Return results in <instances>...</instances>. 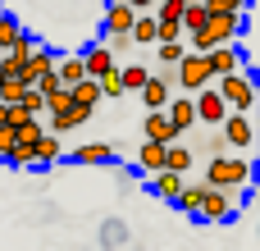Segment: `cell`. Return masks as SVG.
Segmentation results:
<instances>
[{"label": "cell", "instance_id": "obj_31", "mask_svg": "<svg viewBox=\"0 0 260 251\" xmlns=\"http://www.w3.org/2000/svg\"><path fill=\"white\" fill-rule=\"evenodd\" d=\"M187 55V41H160V69H178Z\"/></svg>", "mask_w": 260, "mask_h": 251}, {"label": "cell", "instance_id": "obj_42", "mask_svg": "<svg viewBox=\"0 0 260 251\" xmlns=\"http://www.w3.org/2000/svg\"><path fill=\"white\" fill-rule=\"evenodd\" d=\"M0 82H5V78H0Z\"/></svg>", "mask_w": 260, "mask_h": 251}, {"label": "cell", "instance_id": "obj_29", "mask_svg": "<svg viewBox=\"0 0 260 251\" xmlns=\"http://www.w3.org/2000/svg\"><path fill=\"white\" fill-rule=\"evenodd\" d=\"M18 37H23V23H18L9 9H0V55H5V50H9Z\"/></svg>", "mask_w": 260, "mask_h": 251}, {"label": "cell", "instance_id": "obj_33", "mask_svg": "<svg viewBox=\"0 0 260 251\" xmlns=\"http://www.w3.org/2000/svg\"><path fill=\"white\" fill-rule=\"evenodd\" d=\"M23 91H27V87H23L18 78H5V82H0V105H18Z\"/></svg>", "mask_w": 260, "mask_h": 251}, {"label": "cell", "instance_id": "obj_23", "mask_svg": "<svg viewBox=\"0 0 260 251\" xmlns=\"http://www.w3.org/2000/svg\"><path fill=\"white\" fill-rule=\"evenodd\" d=\"M201 192H206V183H201V178H187V183H183V192H178V201H174V206H178V210H183V215H192V219H197V206H201Z\"/></svg>", "mask_w": 260, "mask_h": 251}, {"label": "cell", "instance_id": "obj_4", "mask_svg": "<svg viewBox=\"0 0 260 251\" xmlns=\"http://www.w3.org/2000/svg\"><path fill=\"white\" fill-rule=\"evenodd\" d=\"M219 137H224V146H229V155H242V151H251L256 146V123H251V114H229L224 123H219Z\"/></svg>", "mask_w": 260, "mask_h": 251}, {"label": "cell", "instance_id": "obj_16", "mask_svg": "<svg viewBox=\"0 0 260 251\" xmlns=\"http://www.w3.org/2000/svg\"><path fill=\"white\" fill-rule=\"evenodd\" d=\"M114 160V146L110 142H82L73 151V165H110Z\"/></svg>", "mask_w": 260, "mask_h": 251}, {"label": "cell", "instance_id": "obj_22", "mask_svg": "<svg viewBox=\"0 0 260 251\" xmlns=\"http://www.w3.org/2000/svg\"><path fill=\"white\" fill-rule=\"evenodd\" d=\"M183 183H187V178H178V174H155V178H151V197H160V201L174 206L178 192H183Z\"/></svg>", "mask_w": 260, "mask_h": 251}, {"label": "cell", "instance_id": "obj_19", "mask_svg": "<svg viewBox=\"0 0 260 251\" xmlns=\"http://www.w3.org/2000/svg\"><path fill=\"white\" fill-rule=\"evenodd\" d=\"M69 105H73V110H82V114H91V110L101 105V87H96L91 78H87V82H78V87L69 91Z\"/></svg>", "mask_w": 260, "mask_h": 251}, {"label": "cell", "instance_id": "obj_41", "mask_svg": "<svg viewBox=\"0 0 260 251\" xmlns=\"http://www.w3.org/2000/svg\"><path fill=\"white\" fill-rule=\"evenodd\" d=\"M133 251H142V247H133Z\"/></svg>", "mask_w": 260, "mask_h": 251}, {"label": "cell", "instance_id": "obj_6", "mask_svg": "<svg viewBox=\"0 0 260 251\" xmlns=\"http://www.w3.org/2000/svg\"><path fill=\"white\" fill-rule=\"evenodd\" d=\"M46 137V128H41V119H32V123H23L18 133H14V155H9V165L14 169H23V165H32V151H37V142Z\"/></svg>", "mask_w": 260, "mask_h": 251}, {"label": "cell", "instance_id": "obj_14", "mask_svg": "<svg viewBox=\"0 0 260 251\" xmlns=\"http://www.w3.org/2000/svg\"><path fill=\"white\" fill-rule=\"evenodd\" d=\"M55 78H59V87H64V91H73L78 82H87L82 55H64V59H55Z\"/></svg>", "mask_w": 260, "mask_h": 251}, {"label": "cell", "instance_id": "obj_27", "mask_svg": "<svg viewBox=\"0 0 260 251\" xmlns=\"http://www.w3.org/2000/svg\"><path fill=\"white\" fill-rule=\"evenodd\" d=\"M101 247H105V251L128 247V229H123V219H105V224H101Z\"/></svg>", "mask_w": 260, "mask_h": 251}, {"label": "cell", "instance_id": "obj_18", "mask_svg": "<svg viewBox=\"0 0 260 251\" xmlns=\"http://www.w3.org/2000/svg\"><path fill=\"white\" fill-rule=\"evenodd\" d=\"M128 41H133V46H155V41H160V23H155V14H137Z\"/></svg>", "mask_w": 260, "mask_h": 251}, {"label": "cell", "instance_id": "obj_3", "mask_svg": "<svg viewBox=\"0 0 260 251\" xmlns=\"http://www.w3.org/2000/svg\"><path fill=\"white\" fill-rule=\"evenodd\" d=\"M197 219H201V224H233V219H238V192H215V187H206V192H201V206H197Z\"/></svg>", "mask_w": 260, "mask_h": 251}, {"label": "cell", "instance_id": "obj_30", "mask_svg": "<svg viewBox=\"0 0 260 251\" xmlns=\"http://www.w3.org/2000/svg\"><path fill=\"white\" fill-rule=\"evenodd\" d=\"M206 23H210V18H206L201 0H192V5H187V14H183V32H187V37H197V32H206Z\"/></svg>", "mask_w": 260, "mask_h": 251}, {"label": "cell", "instance_id": "obj_21", "mask_svg": "<svg viewBox=\"0 0 260 251\" xmlns=\"http://www.w3.org/2000/svg\"><path fill=\"white\" fill-rule=\"evenodd\" d=\"M137 169L142 174H165V146H155V142H142V151H137Z\"/></svg>", "mask_w": 260, "mask_h": 251}, {"label": "cell", "instance_id": "obj_26", "mask_svg": "<svg viewBox=\"0 0 260 251\" xmlns=\"http://www.w3.org/2000/svg\"><path fill=\"white\" fill-rule=\"evenodd\" d=\"M201 9H206V18H242L247 0H201Z\"/></svg>", "mask_w": 260, "mask_h": 251}, {"label": "cell", "instance_id": "obj_9", "mask_svg": "<svg viewBox=\"0 0 260 251\" xmlns=\"http://www.w3.org/2000/svg\"><path fill=\"white\" fill-rule=\"evenodd\" d=\"M160 114L169 119V128H174L178 137H192V128H197V105H192V96H183V101L169 96V105H165Z\"/></svg>", "mask_w": 260, "mask_h": 251}, {"label": "cell", "instance_id": "obj_13", "mask_svg": "<svg viewBox=\"0 0 260 251\" xmlns=\"http://www.w3.org/2000/svg\"><path fill=\"white\" fill-rule=\"evenodd\" d=\"M46 73H55V55H50L46 46H37V50L27 55V64H23V73H18V82H23V87H37Z\"/></svg>", "mask_w": 260, "mask_h": 251}, {"label": "cell", "instance_id": "obj_17", "mask_svg": "<svg viewBox=\"0 0 260 251\" xmlns=\"http://www.w3.org/2000/svg\"><path fill=\"white\" fill-rule=\"evenodd\" d=\"M187 169H192V146H187V142H174V146H165V174H178V178H187Z\"/></svg>", "mask_w": 260, "mask_h": 251}, {"label": "cell", "instance_id": "obj_2", "mask_svg": "<svg viewBox=\"0 0 260 251\" xmlns=\"http://www.w3.org/2000/svg\"><path fill=\"white\" fill-rule=\"evenodd\" d=\"M215 91H219V101L229 105V114H251L260 105V82L247 69L233 73V78H215Z\"/></svg>", "mask_w": 260, "mask_h": 251}, {"label": "cell", "instance_id": "obj_25", "mask_svg": "<svg viewBox=\"0 0 260 251\" xmlns=\"http://www.w3.org/2000/svg\"><path fill=\"white\" fill-rule=\"evenodd\" d=\"M59 155H64V142H59L55 133H46V137L37 142V151H32V165H55Z\"/></svg>", "mask_w": 260, "mask_h": 251}, {"label": "cell", "instance_id": "obj_24", "mask_svg": "<svg viewBox=\"0 0 260 251\" xmlns=\"http://www.w3.org/2000/svg\"><path fill=\"white\" fill-rule=\"evenodd\" d=\"M119 82H123V91H142L151 82V69L146 64H119Z\"/></svg>", "mask_w": 260, "mask_h": 251}, {"label": "cell", "instance_id": "obj_20", "mask_svg": "<svg viewBox=\"0 0 260 251\" xmlns=\"http://www.w3.org/2000/svg\"><path fill=\"white\" fill-rule=\"evenodd\" d=\"M137 96H142V105H146L151 114H160V110L169 105V82H160V78L151 73V82H146V87H142Z\"/></svg>", "mask_w": 260, "mask_h": 251}, {"label": "cell", "instance_id": "obj_15", "mask_svg": "<svg viewBox=\"0 0 260 251\" xmlns=\"http://www.w3.org/2000/svg\"><path fill=\"white\" fill-rule=\"evenodd\" d=\"M142 133H146V142H155V146H174V142H178V133L169 128V119H165V114H146Z\"/></svg>", "mask_w": 260, "mask_h": 251}, {"label": "cell", "instance_id": "obj_1", "mask_svg": "<svg viewBox=\"0 0 260 251\" xmlns=\"http://www.w3.org/2000/svg\"><path fill=\"white\" fill-rule=\"evenodd\" d=\"M251 178H256V165L247 155H219L201 174V183L215 187V192H242V187H251Z\"/></svg>", "mask_w": 260, "mask_h": 251}, {"label": "cell", "instance_id": "obj_11", "mask_svg": "<svg viewBox=\"0 0 260 251\" xmlns=\"http://www.w3.org/2000/svg\"><path fill=\"white\" fill-rule=\"evenodd\" d=\"M32 50H37V41H32V37H27V32H23V37H18V41H14V46H9V50H5V55H0V78H18V73H23V64H27V55H32Z\"/></svg>", "mask_w": 260, "mask_h": 251}, {"label": "cell", "instance_id": "obj_12", "mask_svg": "<svg viewBox=\"0 0 260 251\" xmlns=\"http://www.w3.org/2000/svg\"><path fill=\"white\" fill-rule=\"evenodd\" d=\"M82 69H87L91 82H101V78L114 73L119 64H114V50H110V46H87V50H82Z\"/></svg>", "mask_w": 260, "mask_h": 251}, {"label": "cell", "instance_id": "obj_5", "mask_svg": "<svg viewBox=\"0 0 260 251\" xmlns=\"http://www.w3.org/2000/svg\"><path fill=\"white\" fill-rule=\"evenodd\" d=\"M174 82H178L187 96H197L201 87H210L215 78H210V64H206V55H183V64L174 69Z\"/></svg>", "mask_w": 260, "mask_h": 251}, {"label": "cell", "instance_id": "obj_10", "mask_svg": "<svg viewBox=\"0 0 260 251\" xmlns=\"http://www.w3.org/2000/svg\"><path fill=\"white\" fill-rule=\"evenodd\" d=\"M133 23H137V14H133L123 0H110V5H105V32H110V41H123V37L133 32Z\"/></svg>", "mask_w": 260, "mask_h": 251}, {"label": "cell", "instance_id": "obj_40", "mask_svg": "<svg viewBox=\"0 0 260 251\" xmlns=\"http://www.w3.org/2000/svg\"><path fill=\"white\" fill-rule=\"evenodd\" d=\"M0 128H9V105H0Z\"/></svg>", "mask_w": 260, "mask_h": 251}, {"label": "cell", "instance_id": "obj_34", "mask_svg": "<svg viewBox=\"0 0 260 251\" xmlns=\"http://www.w3.org/2000/svg\"><path fill=\"white\" fill-rule=\"evenodd\" d=\"M201 151H206L210 160H219V155H229V146H224V137H219V128H215L210 137H201Z\"/></svg>", "mask_w": 260, "mask_h": 251}, {"label": "cell", "instance_id": "obj_32", "mask_svg": "<svg viewBox=\"0 0 260 251\" xmlns=\"http://www.w3.org/2000/svg\"><path fill=\"white\" fill-rule=\"evenodd\" d=\"M96 87H101V101H119V96H123V82H119V69H114V73H105V78H101Z\"/></svg>", "mask_w": 260, "mask_h": 251}, {"label": "cell", "instance_id": "obj_7", "mask_svg": "<svg viewBox=\"0 0 260 251\" xmlns=\"http://www.w3.org/2000/svg\"><path fill=\"white\" fill-rule=\"evenodd\" d=\"M192 105H197V119H201L206 128H219V123L229 119V105L219 101V91H215V82H210V87H201V91L192 96Z\"/></svg>", "mask_w": 260, "mask_h": 251}, {"label": "cell", "instance_id": "obj_8", "mask_svg": "<svg viewBox=\"0 0 260 251\" xmlns=\"http://www.w3.org/2000/svg\"><path fill=\"white\" fill-rule=\"evenodd\" d=\"M206 64H210V78H233V73H242V50H238V41L233 46H215L210 55H206Z\"/></svg>", "mask_w": 260, "mask_h": 251}, {"label": "cell", "instance_id": "obj_36", "mask_svg": "<svg viewBox=\"0 0 260 251\" xmlns=\"http://www.w3.org/2000/svg\"><path fill=\"white\" fill-rule=\"evenodd\" d=\"M41 101H46V110H50V114L69 110V91H64V87H59V91H50V96H41Z\"/></svg>", "mask_w": 260, "mask_h": 251}, {"label": "cell", "instance_id": "obj_39", "mask_svg": "<svg viewBox=\"0 0 260 251\" xmlns=\"http://www.w3.org/2000/svg\"><path fill=\"white\" fill-rule=\"evenodd\" d=\"M123 5H128L133 14H151V9H155V0H123Z\"/></svg>", "mask_w": 260, "mask_h": 251}, {"label": "cell", "instance_id": "obj_38", "mask_svg": "<svg viewBox=\"0 0 260 251\" xmlns=\"http://www.w3.org/2000/svg\"><path fill=\"white\" fill-rule=\"evenodd\" d=\"M9 155H14V133H9V128H0V160L9 165Z\"/></svg>", "mask_w": 260, "mask_h": 251}, {"label": "cell", "instance_id": "obj_37", "mask_svg": "<svg viewBox=\"0 0 260 251\" xmlns=\"http://www.w3.org/2000/svg\"><path fill=\"white\" fill-rule=\"evenodd\" d=\"M23 123H32V114H27L23 105H9V133H18Z\"/></svg>", "mask_w": 260, "mask_h": 251}, {"label": "cell", "instance_id": "obj_28", "mask_svg": "<svg viewBox=\"0 0 260 251\" xmlns=\"http://www.w3.org/2000/svg\"><path fill=\"white\" fill-rule=\"evenodd\" d=\"M87 119H91V114H82V110H73V105H69V110L50 114V133H73V128H82Z\"/></svg>", "mask_w": 260, "mask_h": 251}, {"label": "cell", "instance_id": "obj_35", "mask_svg": "<svg viewBox=\"0 0 260 251\" xmlns=\"http://www.w3.org/2000/svg\"><path fill=\"white\" fill-rule=\"evenodd\" d=\"M18 105H23V110H27V114H32V119H41V110H46V101H41V96H37V91H32V87H27V91H23V101H18Z\"/></svg>", "mask_w": 260, "mask_h": 251}]
</instances>
